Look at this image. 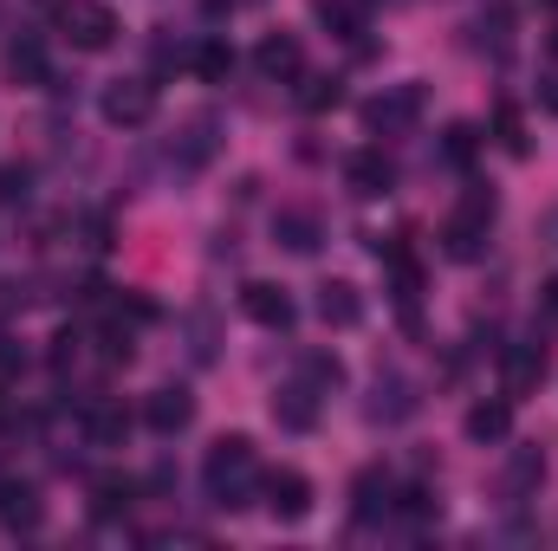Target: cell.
I'll return each instance as SVG.
<instances>
[{
    "mask_svg": "<svg viewBox=\"0 0 558 551\" xmlns=\"http://www.w3.org/2000/svg\"><path fill=\"white\" fill-rule=\"evenodd\" d=\"M189 65H195V72H202V78H208V85H221V78H228V72H234V46H228V39H202V46H195V59H189Z\"/></svg>",
    "mask_w": 558,
    "mask_h": 551,
    "instance_id": "4316f807",
    "label": "cell"
},
{
    "mask_svg": "<svg viewBox=\"0 0 558 551\" xmlns=\"http://www.w3.org/2000/svg\"><path fill=\"white\" fill-rule=\"evenodd\" d=\"M241 311H247V318H254L260 331H292V318H299L292 292H286V285H267V279L241 285Z\"/></svg>",
    "mask_w": 558,
    "mask_h": 551,
    "instance_id": "ba28073f",
    "label": "cell"
},
{
    "mask_svg": "<svg viewBox=\"0 0 558 551\" xmlns=\"http://www.w3.org/2000/svg\"><path fill=\"white\" fill-rule=\"evenodd\" d=\"M422 124V85H390L364 105V131L371 137H410Z\"/></svg>",
    "mask_w": 558,
    "mask_h": 551,
    "instance_id": "277c9868",
    "label": "cell"
},
{
    "mask_svg": "<svg viewBox=\"0 0 558 551\" xmlns=\"http://www.w3.org/2000/svg\"><path fill=\"white\" fill-rule=\"evenodd\" d=\"M494 124H500V143H507L513 156H526V149H533V143H526V124H520V111H513V105H500V118H494Z\"/></svg>",
    "mask_w": 558,
    "mask_h": 551,
    "instance_id": "4dcf8cb0",
    "label": "cell"
},
{
    "mask_svg": "<svg viewBox=\"0 0 558 551\" xmlns=\"http://www.w3.org/2000/svg\"><path fill=\"white\" fill-rule=\"evenodd\" d=\"M390 7H403V0H390Z\"/></svg>",
    "mask_w": 558,
    "mask_h": 551,
    "instance_id": "f35d334b",
    "label": "cell"
},
{
    "mask_svg": "<svg viewBox=\"0 0 558 551\" xmlns=\"http://www.w3.org/2000/svg\"><path fill=\"white\" fill-rule=\"evenodd\" d=\"M539 480H546V454H539V448H513V454H507V474H500L507 500H526Z\"/></svg>",
    "mask_w": 558,
    "mask_h": 551,
    "instance_id": "d6986e66",
    "label": "cell"
},
{
    "mask_svg": "<svg viewBox=\"0 0 558 551\" xmlns=\"http://www.w3.org/2000/svg\"><path fill=\"white\" fill-rule=\"evenodd\" d=\"M26 195H33V175H26L20 162H7V169H0V208H20Z\"/></svg>",
    "mask_w": 558,
    "mask_h": 551,
    "instance_id": "f546056e",
    "label": "cell"
},
{
    "mask_svg": "<svg viewBox=\"0 0 558 551\" xmlns=\"http://www.w3.org/2000/svg\"><path fill=\"white\" fill-rule=\"evenodd\" d=\"M513 434V403H474L468 409V441H507Z\"/></svg>",
    "mask_w": 558,
    "mask_h": 551,
    "instance_id": "cb8c5ba5",
    "label": "cell"
},
{
    "mask_svg": "<svg viewBox=\"0 0 558 551\" xmlns=\"http://www.w3.org/2000/svg\"><path fill=\"white\" fill-rule=\"evenodd\" d=\"M553 46H558V33H553Z\"/></svg>",
    "mask_w": 558,
    "mask_h": 551,
    "instance_id": "ab89813d",
    "label": "cell"
},
{
    "mask_svg": "<svg viewBox=\"0 0 558 551\" xmlns=\"http://www.w3.org/2000/svg\"><path fill=\"white\" fill-rule=\"evenodd\" d=\"M274 421L286 434H312L318 428V390H305V383H286L274 396Z\"/></svg>",
    "mask_w": 558,
    "mask_h": 551,
    "instance_id": "e0dca14e",
    "label": "cell"
},
{
    "mask_svg": "<svg viewBox=\"0 0 558 551\" xmlns=\"http://www.w3.org/2000/svg\"><path fill=\"white\" fill-rule=\"evenodd\" d=\"M397 506H403L410 519H428V513H435V493H428V487H410V493H403Z\"/></svg>",
    "mask_w": 558,
    "mask_h": 551,
    "instance_id": "1f68e13d",
    "label": "cell"
},
{
    "mask_svg": "<svg viewBox=\"0 0 558 551\" xmlns=\"http://www.w3.org/2000/svg\"><path fill=\"white\" fill-rule=\"evenodd\" d=\"M351 513H357V526L390 519V513H397V480H390L384 467H364V474L351 480Z\"/></svg>",
    "mask_w": 558,
    "mask_h": 551,
    "instance_id": "30bf717a",
    "label": "cell"
},
{
    "mask_svg": "<svg viewBox=\"0 0 558 551\" xmlns=\"http://www.w3.org/2000/svg\"><path fill=\"white\" fill-rule=\"evenodd\" d=\"M422 409V396H416V383L403 377V370H377V390H371V421H410V415Z\"/></svg>",
    "mask_w": 558,
    "mask_h": 551,
    "instance_id": "7c38bea8",
    "label": "cell"
},
{
    "mask_svg": "<svg viewBox=\"0 0 558 551\" xmlns=\"http://www.w3.org/2000/svg\"><path fill=\"white\" fill-rule=\"evenodd\" d=\"M202 7H208V13H234V0H202Z\"/></svg>",
    "mask_w": 558,
    "mask_h": 551,
    "instance_id": "d590c367",
    "label": "cell"
},
{
    "mask_svg": "<svg viewBox=\"0 0 558 551\" xmlns=\"http://www.w3.org/2000/svg\"><path fill=\"white\" fill-rule=\"evenodd\" d=\"M260 454H254V441L247 434H221L215 448H208V461H202V487H208V500L221 506V513H247L254 500H260Z\"/></svg>",
    "mask_w": 558,
    "mask_h": 551,
    "instance_id": "6da1fadb",
    "label": "cell"
},
{
    "mask_svg": "<svg viewBox=\"0 0 558 551\" xmlns=\"http://www.w3.org/2000/svg\"><path fill=\"white\" fill-rule=\"evenodd\" d=\"M312 13L331 39H364V7L357 0H312Z\"/></svg>",
    "mask_w": 558,
    "mask_h": 551,
    "instance_id": "7402d4cb",
    "label": "cell"
},
{
    "mask_svg": "<svg viewBox=\"0 0 558 551\" xmlns=\"http://www.w3.org/2000/svg\"><path fill=\"white\" fill-rule=\"evenodd\" d=\"M539 105L558 118V72H546V78H539Z\"/></svg>",
    "mask_w": 558,
    "mask_h": 551,
    "instance_id": "d6a6232c",
    "label": "cell"
},
{
    "mask_svg": "<svg viewBox=\"0 0 558 551\" xmlns=\"http://www.w3.org/2000/svg\"><path fill=\"white\" fill-rule=\"evenodd\" d=\"M39 519H46L39 493H33L26 480H0V526H7V532H39Z\"/></svg>",
    "mask_w": 558,
    "mask_h": 551,
    "instance_id": "2e32d148",
    "label": "cell"
},
{
    "mask_svg": "<svg viewBox=\"0 0 558 551\" xmlns=\"http://www.w3.org/2000/svg\"><path fill=\"white\" fill-rule=\"evenodd\" d=\"M546 311H553V318H558V279H553V285H546Z\"/></svg>",
    "mask_w": 558,
    "mask_h": 551,
    "instance_id": "8d00e7d4",
    "label": "cell"
},
{
    "mask_svg": "<svg viewBox=\"0 0 558 551\" xmlns=\"http://www.w3.org/2000/svg\"><path fill=\"white\" fill-rule=\"evenodd\" d=\"M124 434H131V415L118 409V403H92L85 409V441L92 448H124Z\"/></svg>",
    "mask_w": 558,
    "mask_h": 551,
    "instance_id": "44dd1931",
    "label": "cell"
},
{
    "mask_svg": "<svg viewBox=\"0 0 558 551\" xmlns=\"http://www.w3.org/2000/svg\"><path fill=\"white\" fill-rule=\"evenodd\" d=\"M318 318H325L331 331L364 325V292H357L351 279H325V285H318Z\"/></svg>",
    "mask_w": 558,
    "mask_h": 551,
    "instance_id": "9a60e30c",
    "label": "cell"
},
{
    "mask_svg": "<svg viewBox=\"0 0 558 551\" xmlns=\"http://www.w3.org/2000/svg\"><path fill=\"white\" fill-rule=\"evenodd\" d=\"M274 241L286 254H318L325 247V221H318V208H279L274 215Z\"/></svg>",
    "mask_w": 558,
    "mask_h": 551,
    "instance_id": "5bb4252c",
    "label": "cell"
},
{
    "mask_svg": "<svg viewBox=\"0 0 558 551\" xmlns=\"http://www.w3.org/2000/svg\"><path fill=\"white\" fill-rule=\"evenodd\" d=\"M131 506H137V480H124V474L92 480V519H124Z\"/></svg>",
    "mask_w": 558,
    "mask_h": 551,
    "instance_id": "ac0fdd59",
    "label": "cell"
},
{
    "mask_svg": "<svg viewBox=\"0 0 558 551\" xmlns=\"http://www.w3.org/2000/svg\"><path fill=\"white\" fill-rule=\"evenodd\" d=\"M474 149H481V131H474V124H454V131L441 137V156H448L454 169H468V162H474Z\"/></svg>",
    "mask_w": 558,
    "mask_h": 551,
    "instance_id": "f1b7e54d",
    "label": "cell"
},
{
    "mask_svg": "<svg viewBox=\"0 0 558 551\" xmlns=\"http://www.w3.org/2000/svg\"><path fill=\"white\" fill-rule=\"evenodd\" d=\"M299 105H305L312 118H325V111H338V105H344V78H305V91H299Z\"/></svg>",
    "mask_w": 558,
    "mask_h": 551,
    "instance_id": "83f0119b",
    "label": "cell"
},
{
    "mask_svg": "<svg viewBox=\"0 0 558 551\" xmlns=\"http://www.w3.org/2000/svg\"><path fill=\"white\" fill-rule=\"evenodd\" d=\"M98 111H105V124H118V131H143V124L156 118V85H149V78H111L105 98H98Z\"/></svg>",
    "mask_w": 558,
    "mask_h": 551,
    "instance_id": "5b68a950",
    "label": "cell"
},
{
    "mask_svg": "<svg viewBox=\"0 0 558 551\" xmlns=\"http://www.w3.org/2000/svg\"><path fill=\"white\" fill-rule=\"evenodd\" d=\"M234 7H267V0H234Z\"/></svg>",
    "mask_w": 558,
    "mask_h": 551,
    "instance_id": "74e56055",
    "label": "cell"
},
{
    "mask_svg": "<svg viewBox=\"0 0 558 551\" xmlns=\"http://www.w3.org/2000/svg\"><path fill=\"white\" fill-rule=\"evenodd\" d=\"M494 188H468L461 195V208L441 221V254L448 260H481L487 254V228H494Z\"/></svg>",
    "mask_w": 558,
    "mask_h": 551,
    "instance_id": "7a4b0ae2",
    "label": "cell"
},
{
    "mask_svg": "<svg viewBox=\"0 0 558 551\" xmlns=\"http://www.w3.org/2000/svg\"><path fill=\"white\" fill-rule=\"evenodd\" d=\"M299 377H305V390H325V396L344 390V364H338L331 351H305V357H299Z\"/></svg>",
    "mask_w": 558,
    "mask_h": 551,
    "instance_id": "d4e9b609",
    "label": "cell"
},
{
    "mask_svg": "<svg viewBox=\"0 0 558 551\" xmlns=\"http://www.w3.org/2000/svg\"><path fill=\"white\" fill-rule=\"evenodd\" d=\"M254 65H260L267 85H292V78H305V46H299L292 33H267V39L254 46Z\"/></svg>",
    "mask_w": 558,
    "mask_h": 551,
    "instance_id": "8fae6325",
    "label": "cell"
},
{
    "mask_svg": "<svg viewBox=\"0 0 558 551\" xmlns=\"http://www.w3.org/2000/svg\"><path fill=\"white\" fill-rule=\"evenodd\" d=\"M143 421H149L156 434H182V428L195 421V396H189L182 383H162V390H149V403H143Z\"/></svg>",
    "mask_w": 558,
    "mask_h": 551,
    "instance_id": "4fadbf2b",
    "label": "cell"
},
{
    "mask_svg": "<svg viewBox=\"0 0 558 551\" xmlns=\"http://www.w3.org/2000/svg\"><path fill=\"white\" fill-rule=\"evenodd\" d=\"M260 493H267L260 506L274 513L279 526H299V519L312 513V480H305L299 467H279V474H267V480H260Z\"/></svg>",
    "mask_w": 558,
    "mask_h": 551,
    "instance_id": "8992f818",
    "label": "cell"
},
{
    "mask_svg": "<svg viewBox=\"0 0 558 551\" xmlns=\"http://www.w3.org/2000/svg\"><path fill=\"white\" fill-rule=\"evenodd\" d=\"M500 383H507V396H533V390L546 383V344H539V338L507 344V351H500Z\"/></svg>",
    "mask_w": 558,
    "mask_h": 551,
    "instance_id": "52a82bcc",
    "label": "cell"
},
{
    "mask_svg": "<svg viewBox=\"0 0 558 551\" xmlns=\"http://www.w3.org/2000/svg\"><path fill=\"white\" fill-rule=\"evenodd\" d=\"M13 364H26V351H13V338H0V370H13Z\"/></svg>",
    "mask_w": 558,
    "mask_h": 551,
    "instance_id": "836d02e7",
    "label": "cell"
},
{
    "mask_svg": "<svg viewBox=\"0 0 558 551\" xmlns=\"http://www.w3.org/2000/svg\"><path fill=\"white\" fill-rule=\"evenodd\" d=\"M468 33H474V46H481V52H494V59H507V52H513V13H507V7L481 13Z\"/></svg>",
    "mask_w": 558,
    "mask_h": 551,
    "instance_id": "603a6c76",
    "label": "cell"
},
{
    "mask_svg": "<svg viewBox=\"0 0 558 551\" xmlns=\"http://www.w3.org/2000/svg\"><path fill=\"white\" fill-rule=\"evenodd\" d=\"M118 13L105 7V0H65L59 7V39L65 46H78V52H111L118 46Z\"/></svg>",
    "mask_w": 558,
    "mask_h": 551,
    "instance_id": "3957f363",
    "label": "cell"
},
{
    "mask_svg": "<svg viewBox=\"0 0 558 551\" xmlns=\"http://www.w3.org/2000/svg\"><path fill=\"white\" fill-rule=\"evenodd\" d=\"M208 156H215V124H208V118L182 124V137H175V162H182V169H202Z\"/></svg>",
    "mask_w": 558,
    "mask_h": 551,
    "instance_id": "484cf974",
    "label": "cell"
},
{
    "mask_svg": "<svg viewBox=\"0 0 558 551\" xmlns=\"http://www.w3.org/2000/svg\"><path fill=\"white\" fill-rule=\"evenodd\" d=\"M344 188H351L357 201H377V195H390V188H397V169H390V156H384V149H357V156H344Z\"/></svg>",
    "mask_w": 558,
    "mask_h": 551,
    "instance_id": "9c48e42d",
    "label": "cell"
},
{
    "mask_svg": "<svg viewBox=\"0 0 558 551\" xmlns=\"http://www.w3.org/2000/svg\"><path fill=\"white\" fill-rule=\"evenodd\" d=\"M7 78H13V85H46V46H39L33 33H20V39L7 46Z\"/></svg>",
    "mask_w": 558,
    "mask_h": 551,
    "instance_id": "ffe728a7",
    "label": "cell"
},
{
    "mask_svg": "<svg viewBox=\"0 0 558 551\" xmlns=\"http://www.w3.org/2000/svg\"><path fill=\"white\" fill-rule=\"evenodd\" d=\"M539 241H546V247H553V254H558V208H553V215H546V221H539Z\"/></svg>",
    "mask_w": 558,
    "mask_h": 551,
    "instance_id": "e575fe53",
    "label": "cell"
}]
</instances>
